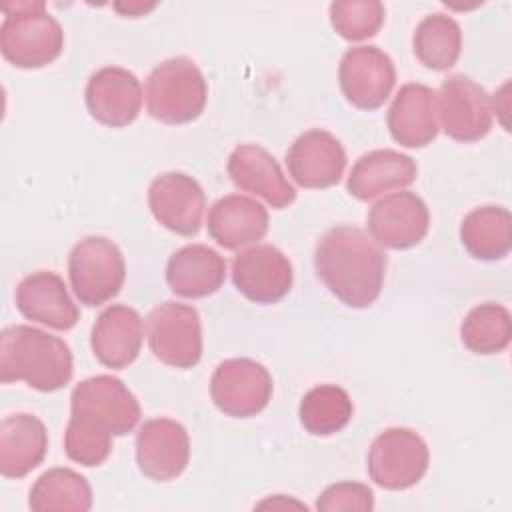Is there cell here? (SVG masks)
I'll return each instance as SVG.
<instances>
[{
  "instance_id": "1",
  "label": "cell",
  "mask_w": 512,
  "mask_h": 512,
  "mask_svg": "<svg viewBox=\"0 0 512 512\" xmlns=\"http://www.w3.org/2000/svg\"><path fill=\"white\" fill-rule=\"evenodd\" d=\"M386 264L382 246L356 226L330 228L314 250L318 278L350 308H366L380 296Z\"/></svg>"
},
{
  "instance_id": "2",
  "label": "cell",
  "mask_w": 512,
  "mask_h": 512,
  "mask_svg": "<svg viewBox=\"0 0 512 512\" xmlns=\"http://www.w3.org/2000/svg\"><path fill=\"white\" fill-rule=\"evenodd\" d=\"M74 362L68 344L44 330L14 324L0 334V380L26 382L38 392H56L72 380Z\"/></svg>"
},
{
  "instance_id": "3",
  "label": "cell",
  "mask_w": 512,
  "mask_h": 512,
  "mask_svg": "<svg viewBox=\"0 0 512 512\" xmlns=\"http://www.w3.org/2000/svg\"><path fill=\"white\" fill-rule=\"evenodd\" d=\"M0 26L2 56L16 68L36 70L52 64L64 48V32L58 20L40 0L2 4Z\"/></svg>"
},
{
  "instance_id": "4",
  "label": "cell",
  "mask_w": 512,
  "mask_h": 512,
  "mask_svg": "<svg viewBox=\"0 0 512 512\" xmlns=\"http://www.w3.org/2000/svg\"><path fill=\"white\" fill-rule=\"evenodd\" d=\"M206 98V78L186 56L160 62L146 78V110L158 122L188 124L204 112Z\"/></svg>"
},
{
  "instance_id": "5",
  "label": "cell",
  "mask_w": 512,
  "mask_h": 512,
  "mask_svg": "<svg viewBox=\"0 0 512 512\" xmlns=\"http://www.w3.org/2000/svg\"><path fill=\"white\" fill-rule=\"evenodd\" d=\"M68 422L102 436H124L140 422V404L120 378L98 374L78 382L70 396Z\"/></svg>"
},
{
  "instance_id": "6",
  "label": "cell",
  "mask_w": 512,
  "mask_h": 512,
  "mask_svg": "<svg viewBox=\"0 0 512 512\" xmlns=\"http://www.w3.org/2000/svg\"><path fill=\"white\" fill-rule=\"evenodd\" d=\"M68 278L80 304L102 306L120 292L126 278V262L112 240L86 236L68 256Z\"/></svg>"
},
{
  "instance_id": "7",
  "label": "cell",
  "mask_w": 512,
  "mask_h": 512,
  "mask_svg": "<svg viewBox=\"0 0 512 512\" xmlns=\"http://www.w3.org/2000/svg\"><path fill=\"white\" fill-rule=\"evenodd\" d=\"M430 452L424 438L412 428H386L380 432L366 458L368 476L384 490H406L422 480Z\"/></svg>"
},
{
  "instance_id": "8",
  "label": "cell",
  "mask_w": 512,
  "mask_h": 512,
  "mask_svg": "<svg viewBox=\"0 0 512 512\" xmlns=\"http://www.w3.org/2000/svg\"><path fill=\"white\" fill-rule=\"evenodd\" d=\"M148 346L162 364L188 370L202 358V324L198 310L180 302H164L146 318Z\"/></svg>"
},
{
  "instance_id": "9",
  "label": "cell",
  "mask_w": 512,
  "mask_h": 512,
  "mask_svg": "<svg viewBox=\"0 0 512 512\" xmlns=\"http://www.w3.org/2000/svg\"><path fill=\"white\" fill-rule=\"evenodd\" d=\"M214 406L232 418L260 414L272 398L270 372L252 358H230L216 366L210 378Z\"/></svg>"
},
{
  "instance_id": "10",
  "label": "cell",
  "mask_w": 512,
  "mask_h": 512,
  "mask_svg": "<svg viewBox=\"0 0 512 512\" xmlns=\"http://www.w3.org/2000/svg\"><path fill=\"white\" fill-rule=\"evenodd\" d=\"M436 108L442 130L456 142H476L492 128L494 110L488 92L464 74H452L442 82Z\"/></svg>"
},
{
  "instance_id": "11",
  "label": "cell",
  "mask_w": 512,
  "mask_h": 512,
  "mask_svg": "<svg viewBox=\"0 0 512 512\" xmlns=\"http://www.w3.org/2000/svg\"><path fill=\"white\" fill-rule=\"evenodd\" d=\"M338 82L344 98L358 110L380 108L396 84L392 58L378 46L348 48L338 66Z\"/></svg>"
},
{
  "instance_id": "12",
  "label": "cell",
  "mask_w": 512,
  "mask_h": 512,
  "mask_svg": "<svg viewBox=\"0 0 512 512\" xmlns=\"http://www.w3.org/2000/svg\"><path fill=\"white\" fill-rule=\"evenodd\" d=\"M370 238L390 250H406L424 240L430 228V212L426 202L408 190L382 196L366 218Z\"/></svg>"
},
{
  "instance_id": "13",
  "label": "cell",
  "mask_w": 512,
  "mask_h": 512,
  "mask_svg": "<svg viewBox=\"0 0 512 512\" xmlns=\"http://www.w3.org/2000/svg\"><path fill=\"white\" fill-rule=\"evenodd\" d=\"M294 272L288 256L272 244H254L232 260V282L256 304H274L292 288Z\"/></svg>"
},
{
  "instance_id": "14",
  "label": "cell",
  "mask_w": 512,
  "mask_h": 512,
  "mask_svg": "<svg viewBox=\"0 0 512 512\" xmlns=\"http://www.w3.org/2000/svg\"><path fill=\"white\" fill-rule=\"evenodd\" d=\"M148 206L166 230L194 236L202 226L206 196L196 178L184 172H164L150 182Z\"/></svg>"
},
{
  "instance_id": "15",
  "label": "cell",
  "mask_w": 512,
  "mask_h": 512,
  "mask_svg": "<svg viewBox=\"0 0 512 512\" xmlns=\"http://www.w3.org/2000/svg\"><path fill=\"white\" fill-rule=\"evenodd\" d=\"M136 462L150 480L168 482L178 478L190 462L186 428L170 418L146 420L136 434Z\"/></svg>"
},
{
  "instance_id": "16",
  "label": "cell",
  "mask_w": 512,
  "mask_h": 512,
  "mask_svg": "<svg viewBox=\"0 0 512 512\" xmlns=\"http://www.w3.org/2000/svg\"><path fill=\"white\" fill-rule=\"evenodd\" d=\"M84 98L96 122L108 128H124L140 114L142 84L126 68L104 66L88 78Z\"/></svg>"
},
{
  "instance_id": "17",
  "label": "cell",
  "mask_w": 512,
  "mask_h": 512,
  "mask_svg": "<svg viewBox=\"0 0 512 512\" xmlns=\"http://www.w3.org/2000/svg\"><path fill=\"white\" fill-rule=\"evenodd\" d=\"M286 166L292 180L302 188H330L340 182L346 168V150L326 130L300 134L286 152Z\"/></svg>"
},
{
  "instance_id": "18",
  "label": "cell",
  "mask_w": 512,
  "mask_h": 512,
  "mask_svg": "<svg viewBox=\"0 0 512 512\" xmlns=\"http://www.w3.org/2000/svg\"><path fill=\"white\" fill-rule=\"evenodd\" d=\"M226 168L236 188L264 198L272 208L280 210L296 200V190L280 164L258 144L236 146L228 156Z\"/></svg>"
},
{
  "instance_id": "19",
  "label": "cell",
  "mask_w": 512,
  "mask_h": 512,
  "mask_svg": "<svg viewBox=\"0 0 512 512\" xmlns=\"http://www.w3.org/2000/svg\"><path fill=\"white\" fill-rule=\"evenodd\" d=\"M144 342L142 316L124 304H112L100 312L90 332V346L96 360L112 370L130 366Z\"/></svg>"
},
{
  "instance_id": "20",
  "label": "cell",
  "mask_w": 512,
  "mask_h": 512,
  "mask_svg": "<svg viewBox=\"0 0 512 512\" xmlns=\"http://www.w3.org/2000/svg\"><path fill=\"white\" fill-rule=\"evenodd\" d=\"M16 308L24 318L60 332L74 328L80 318L64 280L50 270H38L16 286Z\"/></svg>"
},
{
  "instance_id": "21",
  "label": "cell",
  "mask_w": 512,
  "mask_h": 512,
  "mask_svg": "<svg viewBox=\"0 0 512 512\" xmlns=\"http://www.w3.org/2000/svg\"><path fill=\"white\" fill-rule=\"evenodd\" d=\"M388 130L404 148H424L438 136L436 92L426 84H404L388 108Z\"/></svg>"
},
{
  "instance_id": "22",
  "label": "cell",
  "mask_w": 512,
  "mask_h": 512,
  "mask_svg": "<svg viewBox=\"0 0 512 512\" xmlns=\"http://www.w3.org/2000/svg\"><path fill=\"white\" fill-rule=\"evenodd\" d=\"M206 226L218 246L240 250L264 238L268 232V212L250 196L228 194L210 206Z\"/></svg>"
},
{
  "instance_id": "23",
  "label": "cell",
  "mask_w": 512,
  "mask_h": 512,
  "mask_svg": "<svg viewBox=\"0 0 512 512\" xmlns=\"http://www.w3.org/2000/svg\"><path fill=\"white\" fill-rule=\"evenodd\" d=\"M416 162L398 150H372L362 154L350 170L346 190L356 200L368 202L384 192L402 190L416 180Z\"/></svg>"
},
{
  "instance_id": "24",
  "label": "cell",
  "mask_w": 512,
  "mask_h": 512,
  "mask_svg": "<svg viewBox=\"0 0 512 512\" xmlns=\"http://www.w3.org/2000/svg\"><path fill=\"white\" fill-rule=\"evenodd\" d=\"M226 278V260L204 244H188L176 250L166 264V282L180 298H204L214 294Z\"/></svg>"
},
{
  "instance_id": "25",
  "label": "cell",
  "mask_w": 512,
  "mask_h": 512,
  "mask_svg": "<svg viewBox=\"0 0 512 512\" xmlns=\"http://www.w3.org/2000/svg\"><path fill=\"white\" fill-rule=\"evenodd\" d=\"M48 452V432L32 414H12L0 424V472L6 478H22L32 472Z\"/></svg>"
},
{
  "instance_id": "26",
  "label": "cell",
  "mask_w": 512,
  "mask_h": 512,
  "mask_svg": "<svg viewBox=\"0 0 512 512\" xmlns=\"http://www.w3.org/2000/svg\"><path fill=\"white\" fill-rule=\"evenodd\" d=\"M460 240L476 260H502L512 248V216L504 206H480L460 224Z\"/></svg>"
},
{
  "instance_id": "27",
  "label": "cell",
  "mask_w": 512,
  "mask_h": 512,
  "mask_svg": "<svg viewBox=\"0 0 512 512\" xmlns=\"http://www.w3.org/2000/svg\"><path fill=\"white\" fill-rule=\"evenodd\" d=\"M28 506L34 512H86L92 508V488L72 468H50L32 484Z\"/></svg>"
},
{
  "instance_id": "28",
  "label": "cell",
  "mask_w": 512,
  "mask_h": 512,
  "mask_svg": "<svg viewBox=\"0 0 512 512\" xmlns=\"http://www.w3.org/2000/svg\"><path fill=\"white\" fill-rule=\"evenodd\" d=\"M412 48L420 64L430 70L444 72L460 58L462 30L458 22L446 14H428L414 30Z\"/></svg>"
},
{
  "instance_id": "29",
  "label": "cell",
  "mask_w": 512,
  "mask_h": 512,
  "mask_svg": "<svg viewBox=\"0 0 512 512\" xmlns=\"http://www.w3.org/2000/svg\"><path fill=\"white\" fill-rule=\"evenodd\" d=\"M352 412L354 406L348 392L336 384H320L308 390L298 408L302 426L314 436L340 432L350 422Z\"/></svg>"
},
{
  "instance_id": "30",
  "label": "cell",
  "mask_w": 512,
  "mask_h": 512,
  "mask_svg": "<svg viewBox=\"0 0 512 512\" xmlns=\"http://www.w3.org/2000/svg\"><path fill=\"white\" fill-rule=\"evenodd\" d=\"M512 320L506 306L496 302H484L472 308L462 326V344L474 354H496L510 344Z\"/></svg>"
},
{
  "instance_id": "31",
  "label": "cell",
  "mask_w": 512,
  "mask_h": 512,
  "mask_svg": "<svg viewBox=\"0 0 512 512\" xmlns=\"http://www.w3.org/2000/svg\"><path fill=\"white\" fill-rule=\"evenodd\" d=\"M384 14V4L378 0H338L330 4V24L348 42L376 36L384 24Z\"/></svg>"
},
{
  "instance_id": "32",
  "label": "cell",
  "mask_w": 512,
  "mask_h": 512,
  "mask_svg": "<svg viewBox=\"0 0 512 512\" xmlns=\"http://www.w3.org/2000/svg\"><path fill=\"white\" fill-rule=\"evenodd\" d=\"M316 510L320 512H340V510H374V492L360 482H338L330 484L316 500Z\"/></svg>"
},
{
  "instance_id": "33",
  "label": "cell",
  "mask_w": 512,
  "mask_h": 512,
  "mask_svg": "<svg viewBox=\"0 0 512 512\" xmlns=\"http://www.w3.org/2000/svg\"><path fill=\"white\" fill-rule=\"evenodd\" d=\"M114 8H116L120 14H124V16L136 18V16H140V14H146V12L154 10V8H156V4H128V6H124V4H116Z\"/></svg>"
}]
</instances>
